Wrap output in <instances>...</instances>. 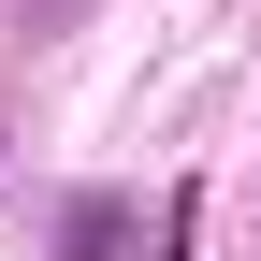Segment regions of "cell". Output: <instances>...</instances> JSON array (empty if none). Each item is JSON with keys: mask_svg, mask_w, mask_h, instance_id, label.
<instances>
[{"mask_svg": "<svg viewBox=\"0 0 261 261\" xmlns=\"http://www.w3.org/2000/svg\"><path fill=\"white\" fill-rule=\"evenodd\" d=\"M130 247V203L116 189H73V203H58V261H116Z\"/></svg>", "mask_w": 261, "mask_h": 261, "instance_id": "6da1fadb", "label": "cell"}, {"mask_svg": "<svg viewBox=\"0 0 261 261\" xmlns=\"http://www.w3.org/2000/svg\"><path fill=\"white\" fill-rule=\"evenodd\" d=\"M189 232H203V189H174V203H160V261H189Z\"/></svg>", "mask_w": 261, "mask_h": 261, "instance_id": "7a4b0ae2", "label": "cell"}]
</instances>
